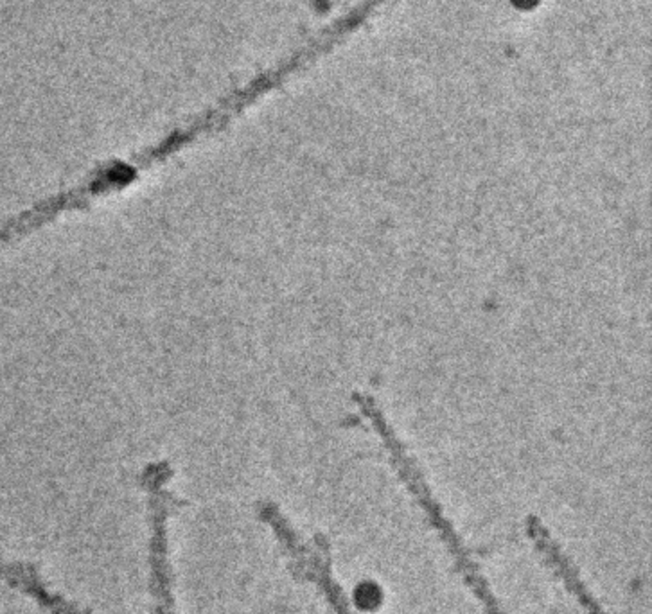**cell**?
<instances>
[{
	"instance_id": "obj_1",
	"label": "cell",
	"mask_w": 652,
	"mask_h": 614,
	"mask_svg": "<svg viewBox=\"0 0 652 614\" xmlns=\"http://www.w3.org/2000/svg\"><path fill=\"white\" fill-rule=\"evenodd\" d=\"M383 591L376 584H361L356 589V603L365 610H374L376 607L381 605Z\"/></svg>"
}]
</instances>
